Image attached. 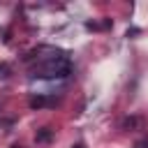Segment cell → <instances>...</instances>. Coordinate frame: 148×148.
<instances>
[{"label": "cell", "mask_w": 148, "mask_h": 148, "mask_svg": "<svg viewBox=\"0 0 148 148\" xmlns=\"http://www.w3.org/2000/svg\"><path fill=\"white\" fill-rule=\"evenodd\" d=\"M46 104H49V99H44V97H30V106L32 109H42Z\"/></svg>", "instance_id": "277c9868"}, {"label": "cell", "mask_w": 148, "mask_h": 148, "mask_svg": "<svg viewBox=\"0 0 148 148\" xmlns=\"http://www.w3.org/2000/svg\"><path fill=\"white\" fill-rule=\"evenodd\" d=\"M136 125H139V118H125V120H120V130H132Z\"/></svg>", "instance_id": "3957f363"}, {"label": "cell", "mask_w": 148, "mask_h": 148, "mask_svg": "<svg viewBox=\"0 0 148 148\" xmlns=\"http://www.w3.org/2000/svg\"><path fill=\"white\" fill-rule=\"evenodd\" d=\"M72 69L69 60L65 53L53 51L51 56H39V62L32 67V76H44V79H62Z\"/></svg>", "instance_id": "6da1fadb"}, {"label": "cell", "mask_w": 148, "mask_h": 148, "mask_svg": "<svg viewBox=\"0 0 148 148\" xmlns=\"http://www.w3.org/2000/svg\"><path fill=\"white\" fill-rule=\"evenodd\" d=\"M12 148H18V146H12Z\"/></svg>", "instance_id": "52a82bcc"}, {"label": "cell", "mask_w": 148, "mask_h": 148, "mask_svg": "<svg viewBox=\"0 0 148 148\" xmlns=\"http://www.w3.org/2000/svg\"><path fill=\"white\" fill-rule=\"evenodd\" d=\"M51 136H53V132H51L49 127H44V130H39V132H37V136H35V139H37V143H46V141H51Z\"/></svg>", "instance_id": "7a4b0ae2"}, {"label": "cell", "mask_w": 148, "mask_h": 148, "mask_svg": "<svg viewBox=\"0 0 148 148\" xmlns=\"http://www.w3.org/2000/svg\"><path fill=\"white\" fill-rule=\"evenodd\" d=\"M134 148H148V139H139V141L134 143Z\"/></svg>", "instance_id": "5b68a950"}, {"label": "cell", "mask_w": 148, "mask_h": 148, "mask_svg": "<svg viewBox=\"0 0 148 148\" xmlns=\"http://www.w3.org/2000/svg\"><path fill=\"white\" fill-rule=\"evenodd\" d=\"M72 148H86V146H83V143H74Z\"/></svg>", "instance_id": "8992f818"}]
</instances>
